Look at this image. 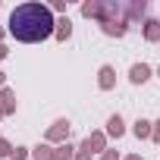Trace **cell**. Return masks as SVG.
<instances>
[{
    "mask_svg": "<svg viewBox=\"0 0 160 160\" xmlns=\"http://www.w3.org/2000/svg\"><path fill=\"white\" fill-rule=\"evenodd\" d=\"M10 35L16 41H22V44H38V41L57 35V22H53V16H50L47 7H41V3H22L10 16Z\"/></svg>",
    "mask_w": 160,
    "mask_h": 160,
    "instance_id": "obj_1",
    "label": "cell"
},
{
    "mask_svg": "<svg viewBox=\"0 0 160 160\" xmlns=\"http://www.w3.org/2000/svg\"><path fill=\"white\" fill-rule=\"evenodd\" d=\"M101 28L113 38H122L126 28H129V19H126V3H101Z\"/></svg>",
    "mask_w": 160,
    "mask_h": 160,
    "instance_id": "obj_2",
    "label": "cell"
},
{
    "mask_svg": "<svg viewBox=\"0 0 160 160\" xmlns=\"http://www.w3.org/2000/svg\"><path fill=\"white\" fill-rule=\"evenodd\" d=\"M98 151H104V135L101 132H91L82 144L75 148V160H91V154H98Z\"/></svg>",
    "mask_w": 160,
    "mask_h": 160,
    "instance_id": "obj_3",
    "label": "cell"
},
{
    "mask_svg": "<svg viewBox=\"0 0 160 160\" xmlns=\"http://www.w3.org/2000/svg\"><path fill=\"white\" fill-rule=\"evenodd\" d=\"M66 138H69V122L66 119H57L47 129V141H66Z\"/></svg>",
    "mask_w": 160,
    "mask_h": 160,
    "instance_id": "obj_4",
    "label": "cell"
},
{
    "mask_svg": "<svg viewBox=\"0 0 160 160\" xmlns=\"http://www.w3.org/2000/svg\"><path fill=\"white\" fill-rule=\"evenodd\" d=\"M129 78H132L135 85H144L148 78H151V66H148V63H135L132 72H129Z\"/></svg>",
    "mask_w": 160,
    "mask_h": 160,
    "instance_id": "obj_5",
    "label": "cell"
},
{
    "mask_svg": "<svg viewBox=\"0 0 160 160\" xmlns=\"http://www.w3.org/2000/svg\"><path fill=\"white\" fill-rule=\"evenodd\" d=\"M101 78H98V85L104 88V91H110L113 88V82H116V72H113V66H101V72H98Z\"/></svg>",
    "mask_w": 160,
    "mask_h": 160,
    "instance_id": "obj_6",
    "label": "cell"
},
{
    "mask_svg": "<svg viewBox=\"0 0 160 160\" xmlns=\"http://www.w3.org/2000/svg\"><path fill=\"white\" fill-rule=\"evenodd\" d=\"M144 10H148L144 0H138V3H126V16H129V19H141V16H144Z\"/></svg>",
    "mask_w": 160,
    "mask_h": 160,
    "instance_id": "obj_7",
    "label": "cell"
},
{
    "mask_svg": "<svg viewBox=\"0 0 160 160\" xmlns=\"http://www.w3.org/2000/svg\"><path fill=\"white\" fill-rule=\"evenodd\" d=\"M107 132H110L113 138H119V135L126 132V126H122V119H119V116H110V122H107Z\"/></svg>",
    "mask_w": 160,
    "mask_h": 160,
    "instance_id": "obj_8",
    "label": "cell"
},
{
    "mask_svg": "<svg viewBox=\"0 0 160 160\" xmlns=\"http://www.w3.org/2000/svg\"><path fill=\"white\" fill-rule=\"evenodd\" d=\"M72 157H75V148L72 144H60L53 151V160H72Z\"/></svg>",
    "mask_w": 160,
    "mask_h": 160,
    "instance_id": "obj_9",
    "label": "cell"
},
{
    "mask_svg": "<svg viewBox=\"0 0 160 160\" xmlns=\"http://www.w3.org/2000/svg\"><path fill=\"white\" fill-rule=\"evenodd\" d=\"M32 157H35V160H53V148H50V144H38V148L32 151Z\"/></svg>",
    "mask_w": 160,
    "mask_h": 160,
    "instance_id": "obj_10",
    "label": "cell"
},
{
    "mask_svg": "<svg viewBox=\"0 0 160 160\" xmlns=\"http://www.w3.org/2000/svg\"><path fill=\"white\" fill-rule=\"evenodd\" d=\"M0 98H3V110H7V113H13V110H16V94H13L10 88L0 91Z\"/></svg>",
    "mask_w": 160,
    "mask_h": 160,
    "instance_id": "obj_11",
    "label": "cell"
},
{
    "mask_svg": "<svg viewBox=\"0 0 160 160\" xmlns=\"http://www.w3.org/2000/svg\"><path fill=\"white\" fill-rule=\"evenodd\" d=\"M135 135H138V138H151V135H154L151 122H148V119H138V122H135Z\"/></svg>",
    "mask_w": 160,
    "mask_h": 160,
    "instance_id": "obj_12",
    "label": "cell"
},
{
    "mask_svg": "<svg viewBox=\"0 0 160 160\" xmlns=\"http://www.w3.org/2000/svg\"><path fill=\"white\" fill-rule=\"evenodd\" d=\"M144 38H148V41H160V22H157V19H154V22H148Z\"/></svg>",
    "mask_w": 160,
    "mask_h": 160,
    "instance_id": "obj_13",
    "label": "cell"
},
{
    "mask_svg": "<svg viewBox=\"0 0 160 160\" xmlns=\"http://www.w3.org/2000/svg\"><path fill=\"white\" fill-rule=\"evenodd\" d=\"M69 35H72V28H69V19H60V22H57V38H60V41H66Z\"/></svg>",
    "mask_w": 160,
    "mask_h": 160,
    "instance_id": "obj_14",
    "label": "cell"
},
{
    "mask_svg": "<svg viewBox=\"0 0 160 160\" xmlns=\"http://www.w3.org/2000/svg\"><path fill=\"white\" fill-rule=\"evenodd\" d=\"M82 16H88V19H91V16H101V3H98V0L85 3V7H82Z\"/></svg>",
    "mask_w": 160,
    "mask_h": 160,
    "instance_id": "obj_15",
    "label": "cell"
},
{
    "mask_svg": "<svg viewBox=\"0 0 160 160\" xmlns=\"http://www.w3.org/2000/svg\"><path fill=\"white\" fill-rule=\"evenodd\" d=\"M0 157H13V148H10L7 138H0Z\"/></svg>",
    "mask_w": 160,
    "mask_h": 160,
    "instance_id": "obj_16",
    "label": "cell"
},
{
    "mask_svg": "<svg viewBox=\"0 0 160 160\" xmlns=\"http://www.w3.org/2000/svg\"><path fill=\"white\" fill-rule=\"evenodd\" d=\"M25 157H28V154H25V148H16V151H13V157H10V160H25Z\"/></svg>",
    "mask_w": 160,
    "mask_h": 160,
    "instance_id": "obj_17",
    "label": "cell"
},
{
    "mask_svg": "<svg viewBox=\"0 0 160 160\" xmlns=\"http://www.w3.org/2000/svg\"><path fill=\"white\" fill-rule=\"evenodd\" d=\"M101 160H119V154H116V151H104V157H101Z\"/></svg>",
    "mask_w": 160,
    "mask_h": 160,
    "instance_id": "obj_18",
    "label": "cell"
},
{
    "mask_svg": "<svg viewBox=\"0 0 160 160\" xmlns=\"http://www.w3.org/2000/svg\"><path fill=\"white\" fill-rule=\"evenodd\" d=\"M151 138H154V141H157V144H160V119H157V122H154V135H151Z\"/></svg>",
    "mask_w": 160,
    "mask_h": 160,
    "instance_id": "obj_19",
    "label": "cell"
},
{
    "mask_svg": "<svg viewBox=\"0 0 160 160\" xmlns=\"http://www.w3.org/2000/svg\"><path fill=\"white\" fill-rule=\"evenodd\" d=\"M3 57H7V47H3V44H0V60H3Z\"/></svg>",
    "mask_w": 160,
    "mask_h": 160,
    "instance_id": "obj_20",
    "label": "cell"
},
{
    "mask_svg": "<svg viewBox=\"0 0 160 160\" xmlns=\"http://www.w3.org/2000/svg\"><path fill=\"white\" fill-rule=\"evenodd\" d=\"M126 160H141V157H138V154H132V157H126Z\"/></svg>",
    "mask_w": 160,
    "mask_h": 160,
    "instance_id": "obj_21",
    "label": "cell"
},
{
    "mask_svg": "<svg viewBox=\"0 0 160 160\" xmlns=\"http://www.w3.org/2000/svg\"><path fill=\"white\" fill-rule=\"evenodd\" d=\"M0 91H3V72H0Z\"/></svg>",
    "mask_w": 160,
    "mask_h": 160,
    "instance_id": "obj_22",
    "label": "cell"
},
{
    "mask_svg": "<svg viewBox=\"0 0 160 160\" xmlns=\"http://www.w3.org/2000/svg\"><path fill=\"white\" fill-rule=\"evenodd\" d=\"M0 116H7V110H3V104H0Z\"/></svg>",
    "mask_w": 160,
    "mask_h": 160,
    "instance_id": "obj_23",
    "label": "cell"
},
{
    "mask_svg": "<svg viewBox=\"0 0 160 160\" xmlns=\"http://www.w3.org/2000/svg\"><path fill=\"white\" fill-rule=\"evenodd\" d=\"M0 38H3V32H0Z\"/></svg>",
    "mask_w": 160,
    "mask_h": 160,
    "instance_id": "obj_24",
    "label": "cell"
},
{
    "mask_svg": "<svg viewBox=\"0 0 160 160\" xmlns=\"http://www.w3.org/2000/svg\"><path fill=\"white\" fill-rule=\"evenodd\" d=\"M157 75H160V69H157Z\"/></svg>",
    "mask_w": 160,
    "mask_h": 160,
    "instance_id": "obj_25",
    "label": "cell"
}]
</instances>
